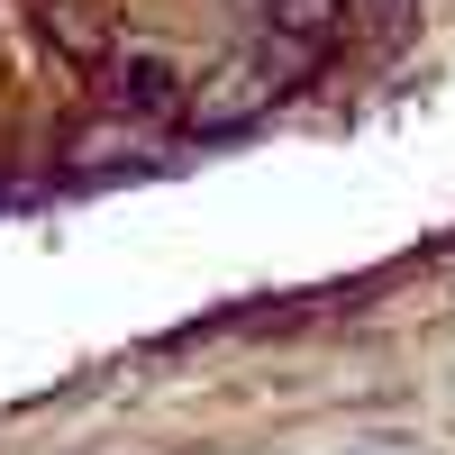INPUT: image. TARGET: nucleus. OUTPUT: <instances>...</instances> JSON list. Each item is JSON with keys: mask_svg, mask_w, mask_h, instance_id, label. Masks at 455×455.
Listing matches in <instances>:
<instances>
[{"mask_svg": "<svg viewBox=\"0 0 455 455\" xmlns=\"http://www.w3.org/2000/svg\"><path fill=\"white\" fill-rule=\"evenodd\" d=\"M109 100H119L128 119H164V109H182V64H173L164 46L109 55Z\"/></svg>", "mask_w": 455, "mask_h": 455, "instance_id": "nucleus-1", "label": "nucleus"}, {"mask_svg": "<svg viewBox=\"0 0 455 455\" xmlns=\"http://www.w3.org/2000/svg\"><path fill=\"white\" fill-rule=\"evenodd\" d=\"M128 164H146V128L137 119L128 128H92V137L64 146V173L73 182H100V173H128Z\"/></svg>", "mask_w": 455, "mask_h": 455, "instance_id": "nucleus-2", "label": "nucleus"}, {"mask_svg": "<svg viewBox=\"0 0 455 455\" xmlns=\"http://www.w3.org/2000/svg\"><path fill=\"white\" fill-rule=\"evenodd\" d=\"M274 19H283V36H300V46H328L337 19H347V0H274Z\"/></svg>", "mask_w": 455, "mask_h": 455, "instance_id": "nucleus-3", "label": "nucleus"}, {"mask_svg": "<svg viewBox=\"0 0 455 455\" xmlns=\"http://www.w3.org/2000/svg\"><path fill=\"white\" fill-rule=\"evenodd\" d=\"M46 36H55L64 55H83V64H100V55H109V36H100V28H92L83 10H64V0H55V10H46Z\"/></svg>", "mask_w": 455, "mask_h": 455, "instance_id": "nucleus-4", "label": "nucleus"}]
</instances>
